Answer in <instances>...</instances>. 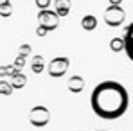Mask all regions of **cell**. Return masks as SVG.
<instances>
[{"mask_svg": "<svg viewBox=\"0 0 133 131\" xmlns=\"http://www.w3.org/2000/svg\"><path fill=\"white\" fill-rule=\"evenodd\" d=\"M90 106L97 117L104 120H117L128 111V90L117 81H103L92 90Z\"/></svg>", "mask_w": 133, "mask_h": 131, "instance_id": "6da1fadb", "label": "cell"}, {"mask_svg": "<svg viewBox=\"0 0 133 131\" xmlns=\"http://www.w3.org/2000/svg\"><path fill=\"white\" fill-rule=\"evenodd\" d=\"M124 18H126V13H124V9L121 5H110L104 11V22L108 23V25H111V27L121 25V23L124 22Z\"/></svg>", "mask_w": 133, "mask_h": 131, "instance_id": "7a4b0ae2", "label": "cell"}, {"mask_svg": "<svg viewBox=\"0 0 133 131\" xmlns=\"http://www.w3.org/2000/svg\"><path fill=\"white\" fill-rule=\"evenodd\" d=\"M38 22H40V27H43L45 31H50V29H56L58 27L59 16H58L56 11L42 9V13H38Z\"/></svg>", "mask_w": 133, "mask_h": 131, "instance_id": "3957f363", "label": "cell"}, {"mask_svg": "<svg viewBox=\"0 0 133 131\" xmlns=\"http://www.w3.org/2000/svg\"><path fill=\"white\" fill-rule=\"evenodd\" d=\"M122 43H124V52H126V56L133 61V22L126 27V32H124V38H122Z\"/></svg>", "mask_w": 133, "mask_h": 131, "instance_id": "277c9868", "label": "cell"}, {"mask_svg": "<svg viewBox=\"0 0 133 131\" xmlns=\"http://www.w3.org/2000/svg\"><path fill=\"white\" fill-rule=\"evenodd\" d=\"M66 68H68V59L66 58H56V59H52V63L49 66V72L52 75H61Z\"/></svg>", "mask_w": 133, "mask_h": 131, "instance_id": "5b68a950", "label": "cell"}, {"mask_svg": "<svg viewBox=\"0 0 133 131\" xmlns=\"http://www.w3.org/2000/svg\"><path fill=\"white\" fill-rule=\"evenodd\" d=\"M70 11V0H56V13L58 16H66Z\"/></svg>", "mask_w": 133, "mask_h": 131, "instance_id": "8992f818", "label": "cell"}, {"mask_svg": "<svg viewBox=\"0 0 133 131\" xmlns=\"http://www.w3.org/2000/svg\"><path fill=\"white\" fill-rule=\"evenodd\" d=\"M83 27L87 29V31H92V29H95L97 27V18L94 16V15H87L85 18H83Z\"/></svg>", "mask_w": 133, "mask_h": 131, "instance_id": "52a82bcc", "label": "cell"}, {"mask_svg": "<svg viewBox=\"0 0 133 131\" xmlns=\"http://www.w3.org/2000/svg\"><path fill=\"white\" fill-rule=\"evenodd\" d=\"M11 11H13L11 4H5V5H2V7H0V15H2V16H9V15H11Z\"/></svg>", "mask_w": 133, "mask_h": 131, "instance_id": "ba28073f", "label": "cell"}, {"mask_svg": "<svg viewBox=\"0 0 133 131\" xmlns=\"http://www.w3.org/2000/svg\"><path fill=\"white\" fill-rule=\"evenodd\" d=\"M36 5H38L40 9H49V5H50V0H36Z\"/></svg>", "mask_w": 133, "mask_h": 131, "instance_id": "9c48e42d", "label": "cell"}, {"mask_svg": "<svg viewBox=\"0 0 133 131\" xmlns=\"http://www.w3.org/2000/svg\"><path fill=\"white\" fill-rule=\"evenodd\" d=\"M111 47H113V50H121V49H124V43H122V40H113Z\"/></svg>", "mask_w": 133, "mask_h": 131, "instance_id": "30bf717a", "label": "cell"}, {"mask_svg": "<svg viewBox=\"0 0 133 131\" xmlns=\"http://www.w3.org/2000/svg\"><path fill=\"white\" fill-rule=\"evenodd\" d=\"M108 2H110V5H121L122 0H108Z\"/></svg>", "mask_w": 133, "mask_h": 131, "instance_id": "8fae6325", "label": "cell"}, {"mask_svg": "<svg viewBox=\"0 0 133 131\" xmlns=\"http://www.w3.org/2000/svg\"><path fill=\"white\" fill-rule=\"evenodd\" d=\"M5 4H9V0H0V7H2V5H5Z\"/></svg>", "mask_w": 133, "mask_h": 131, "instance_id": "7c38bea8", "label": "cell"}, {"mask_svg": "<svg viewBox=\"0 0 133 131\" xmlns=\"http://www.w3.org/2000/svg\"><path fill=\"white\" fill-rule=\"evenodd\" d=\"M95 131H110V129H95Z\"/></svg>", "mask_w": 133, "mask_h": 131, "instance_id": "4fadbf2b", "label": "cell"}]
</instances>
